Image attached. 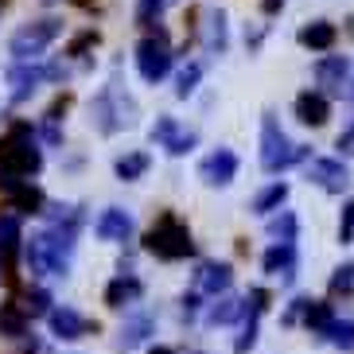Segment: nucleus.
Wrapping results in <instances>:
<instances>
[{"label":"nucleus","mask_w":354,"mask_h":354,"mask_svg":"<svg viewBox=\"0 0 354 354\" xmlns=\"http://www.w3.org/2000/svg\"><path fill=\"white\" fill-rule=\"evenodd\" d=\"M47 319H51V331L59 335V339H82V335L90 331V323L74 312V308H51Z\"/></svg>","instance_id":"2eb2a0df"},{"label":"nucleus","mask_w":354,"mask_h":354,"mask_svg":"<svg viewBox=\"0 0 354 354\" xmlns=\"http://www.w3.org/2000/svg\"><path fill=\"white\" fill-rule=\"evenodd\" d=\"M304 156H308V148L292 145L284 136V129L277 125V117L265 113V121H261V167L265 171H284V167L300 164Z\"/></svg>","instance_id":"f03ea898"},{"label":"nucleus","mask_w":354,"mask_h":354,"mask_svg":"<svg viewBox=\"0 0 354 354\" xmlns=\"http://www.w3.org/2000/svg\"><path fill=\"white\" fill-rule=\"evenodd\" d=\"M269 234L284 245H296V214H281V218L269 222Z\"/></svg>","instance_id":"bb28decb"},{"label":"nucleus","mask_w":354,"mask_h":354,"mask_svg":"<svg viewBox=\"0 0 354 354\" xmlns=\"http://www.w3.org/2000/svg\"><path fill=\"white\" fill-rule=\"evenodd\" d=\"M148 354H176V351H167V346H152Z\"/></svg>","instance_id":"e433bc0d"},{"label":"nucleus","mask_w":354,"mask_h":354,"mask_svg":"<svg viewBox=\"0 0 354 354\" xmlns=\"http://www.w3.org/2000/svg\"><path fill=\"white\" fill-rule=\"evenodd\" d=\"M28 269L39 277H66L71 269V241H63L59 234H35L24 250Z\"/></svg>","instance_id":"7ed1b4c3"},{"label":"nucleus","mask_w":354,"mask_h":354,"mask_svg":"<svg viewBox=\"0 0 354 354\" xmlns=\"http://www.w3.org/2000/svg\"><path fill=\"white\" fill-rule=\"evenodd\" d=\"M300 43L312 47V51H331L335 47V24L315 20V24H308V28H300Z\"/></svg>","instance_id":"f3484780"},{"label":"nucleus","mask_w":354,"mask_h":354,"mask_svg":"<svg viewBox=\"0 0 354 354\" xmlns=\"http://www.w3.org/2000/svg\"><path fill=\"white\" fill-rule=\"evenodd\" d=\"M265 272H272V277H281V281H292L296 277V245H284V241H277L269 253H265Z\"/></svg>","instance_id":"4468645a"},{"label":"nucleus","mask_w":354,"mask_h":354,"mask_svg":"<svg viewBox=\"0 0 354 354\" xmlns=\"http://www.w3.org/2000/svg\"><path fill=\"white\" fill-rule=\"evenodd\" d=\"M0 164L8 167L12 176H20V179L35 176V171L43 167V156H39V148L32 145V129L28 125H20L4 145H0Z\"/></svg>","instance_id":"20e7f679"},{"label":"nucleus","mask_w":354,"mask_h":354,"mask_svg":"<svg viewBox=\"0 0 354 354\" xmlns=\"http://www.w3.org/2000/svg\"><path fill=\"white\" fill-rule=\"evenodd\" d=\"M198 74H203V71H198V66H187V71L179 74V86H176V94H179V97H187L191 90H195V82H198Z\"/></svg>","instance_id":"473e14b6"},{"label":"nucleus","mask_w":354,"mask_h":354,"mask_svg":"<svg viewBox=\"0 0 354 354\" xmlns=\"http://www.w3.org/2000/svg\"><path fill=\"white\" fill-rule=\"evenodd\" d=\"M152 140H156V145H164L171 156H183V152H191V148H195L198 136L195 133H179V125L171 121V117H160L156 129H152Z\"/></svg>","instance_id":"9d476101"},{"label":"nucleus","mask_w":354,"mask_h":354,"mask_svg":"<svg viewBox=\"0 0 354 354\" xmlns=\"http://www.w3.org/2000/svg\"><path fill=\"white\" fill-rule=\"evenodd\" d=\"M230 281H234V272H230V265H203L198 269V292H207V296H218V292L230 288Z\"/></svg>","instance_id":"dca6fc26"},{"label":"nucleus","mask_w":354,"mask_h":354,"mask_svg":"<svg viewBox=\"0 0 354 354\" xmlns=\"http://www.w3.org/2000/svg\"><path fill=\"white\" fill-rule=\"evenodd\" d=\"M323 335H327V343L339 346V351H354V323L351 319H335Z\"/></svg>","instance_id":"393cba45"},{"label":"nucleus","mask_w":354,"mask_h":354,"mask_svg":"<svg viewBox=\"0 0 354 354\" xmlns=\"http://www.w3.org/2000/svg\"><path fill=\"white\" fill-rule=\"evenodd\" d=\"M207 43L210 47H226V16H222V12H214V16H210V35H207Z\"/></svg>","instance_id":"c756f323"},{"label":"nucleus","mask_w":354,"mask_h":354,"mask_svg":"<svg viewBox=\"0 0 354 354\" xmlns=\"http://www.w3.org/2000/svg\"><path fill=\"white\" fill-rule=\"evenodd\" d=\"M308 179L319 183L323 191H331V195H343L351 187V171H346L343 160H312L308 164Z\"/></svg>","instance_id":"6e6552de"},{"label":"nucleus","mask_w":354,"mask_h":354,"mask_svg":"<svg viewBox=\"0 0 354 354\" xmlns=\"http://www.w3.org/2000/svg\"><path fill=\"white\" fill-rule=\"evenodd\" d=\"M308 327H315V331H327V327H331L335 323V315H331V308H327V304H319V300H312L308 304Z\"/></svg>","instance_id":"cd10ccee"},{"label":"nucleus","mask_w":354,"mask_h":354,"mask_svg":"<svg viewBox=\"0 0 354 354\" xmlns=\"http://www.w3.org/2000/svg\"><path fill=\"white\" fill-rule=\"evenodd\" d=\"M12 207L24 210V214H35V210L43 207V191H39V187H28V183H24V187L12 191Z\"/></svg>","instance_id":"a878e982"},{"label":"nucleus","mask_w":354,"mask_h":354,"mask_svg":"<svg viewBox=\"0 0 354 354\" xmlns=\"http://www.w3.org/2000/svg\"><path fill=\"white\" fill-rule=\"evenodd\" d=\"M346 74H351V59L346 55H327V59H319V66H315V82L323 86V90H335V94H343Z\"/></svg>","instance_id":"9b49d317"},{"label":"nucleus","mask_w":354,"mask_h":354,"mask_svg":"<svg viewBox=\"0 0 354 354\" xmlns=\"http://www.w3.org/2000/svg\"><path fill=\"white\" fill-rule=\"evenodd\" d=\"M160 8H164V0H140L136 16H140V24H148L152 16H160Z\"/></svg>","instance_id":"72a5a7b5"},{"label":"nucleus","mask_w":354,"mask_h":354,"mask_svg":"<svg viewBox=\"0 0 354 354\" xmlns=\"http://www.w3.org/2000/svg\"><path fill=\"white\" fill-rule=\"evenodd\" d=\"M284 198H288V183H269V187L253 198V210H257V214H269V210L281 207Z\"/></svg>","instance_id":"4be33fe9"},{"label":"nucleus","mask_w":354,"mask_h":354,"mask_svg":"<svg viewBox=\"0 0 354 354\" xmlns=\"http://www.w3.org/2000/svg\"><path fill=\"white\" fill-rule=\"evenodd\" d=\"M47 78H59L55 66H32V63H20L8 71V86H12V102H24V97H32L39 90V82Z\"/></svg>","instance_id":"0eeeda50"},{"label":"nucleus","mask_w":354,"mask_h":354,"mask_svg":"<svg viewBox=\"0 0 354 354\" xmlns=\"http://www.w3.org/2000/svg\"><path fill=\"white\" fill-rule=\"evenodd\" d=\"M238 176V156L230 152V148H218V152H210L203 164H198V179L210 183V187H222L230 179Z\"/></svg>","instance_id":"1a4fd4ad"},{"label":"nucleus","mask_w":354,"mask_h":354,"mask_svg":"<svg viewBox=\"0 0 354 354\" xmlns=\"http://www.w3.org/2000/svg\"><path fill=\"white\" fill-rule=\"evenodd\" d=\"M351 288H354V261L343 265V269H335L331 277V292H351Z\"/></svg>","instance_id":"2f4dec72"},{"label":"nucleus","mask_w":354,"mask_h":354,"mask_svg":"<svg viewBox=\"0 0 354 354\" xmlns=\"http://www.w3.org/2000/svg\"><path fill=\"white\" fill-rule=\"evenodd\" d=\"M145 250L156 253L160 261H179L195 253V241H191V230L176 218V214H164L156 226L145 234Z\"/></svg>","instance_id":"f257e3e1"},{"label":"nucleus","mask_w":354,"mask_h":354,"mask_svg":"<svg viewBox=\"0 0 354 354\" xmlns=\"http://www.w3.org/2000/svg\"><path fill=\"white\" fill-rule=\"evenodd\" d=\"M24 331H28V315H24L16 304H0V335L20 339Z\"/></svg>","instance_id":"a211bd4d"},{"label":"nucleus","mask_w":354,"mask_h":354,"mask_svg":"<svg viewBox=\"0 0 354 354\" xmlns=\"http://www.w3.org/2000/svg\"><path fill=\"white\" fill-rule=\"evenodd\" d=\"M261 8H265V16H277L284 8V0H261Z\"/></svg>","instance_id":"c9c22d12"},{"label":"nucleus","mask_w":354,"mask_h":354,"mask_svg":"<svg viewBox=\"0 0 354 354\" xmlns=\"http://www.w3.org/2000/svg\"><path fill=\"white\" fill-rule=\"evenodd\" d=\"M296 117H300L304 125H327V117H331V102H327V94H319V90H304V94L296 97Z\"/></svg>","instance_id":"f8f14e48"},{"label":"nucleus","mask_w":354,"mask_h":354,"mask_svg":"<svg viewBox=\"0 0 354 354\" xmlns=\"http://www.w3.org/2000/svg\"><path fill=\"white\" fill-rule=\"evenodd\" d=\"M136 71L145 82H160L167 71H171V51H167L164 35H148L140 47H136Z\"/></svg>","instance_id":"423d86ee"},{"label":"nucleus","mask_w":354,"mask_h":354,"mask_svg":"<svg viewBox=\"0 0 354 354\" xmlns=\"http://www.w3.org/2000/svg\"><path fill=\"white\" fill-rule=\"evenodd\" d=\"M148 331H152V319H148V315H136V319H129L125 327H121V339H117V346H121V351H129V346H136Z\"/></svg>","instance_id":"5701e85b"},{"label":"nucleus","mask_w":354,"mask_h":354,"mask_svg":"<svg viewBox=\"0 0 354 354\" xmlns=\"http://www.w3.org/2000/svg\"><path fill=\"white\" fill-rule=\"evenodd\" d=\"M20 241V218L16 214H0V250H12Z\"/></svg>","instance_id":"c85d7f7f"},{"label":"nucleus","mask_w":354,"mask_h":354,"mask_svg":"<svg viewBox=\"0 0 354 354\" xmlns=\"http://www.w3.org/2000/svg\"><path fill=\"white\" fill-rule=\"evenodd\" d=\"M94 230H97V238H102V241H125L129 234H133V218H129L125 210L109 207L102 218L94 222Z\"/></svg>","instance_id":"ddd939ff"},{"label":"nucleus","mask_w":354,"mask_h":354,"mask_svg":"<svg viewBox=\"0 0 354 354\" xmlns=\"http://www.w3.org/2000/svg\"><path fill=\"white\" fill-rule=\"evenodd\" d=\"M339 241H343V245L354 241V198L343 207V218H339Z\"/></svg>","instance_id":"7c9ffc66"},{"label":"nucleus","mask_w":354,"mask_h":354,"mask_svg":"<svg viewBox=\"0 0 354 354\" xmlns=\"http://www.w3.org/2000/svg\"><path fill=\"white\" fill-rule=\"evenodd\" d=\"M90 43H97V32H82L78 39L71 43V55H82V47H90Z\"/></svg>","instance_id":"f704fd0d"},{"label":"nucleus","mask_w":354,"mask_h":354,"mask_svg":"<svg viewBox=\"0 0 354 354\" xmlns=\"http://www.w3.org/2000/svg\"><path fill=\"white\" fill-rule=\"evenodd\" d=\"M136 292H140V281H133V277H117V281L105 288V304H109V308H121L125 300H133Z\"/></svg>","instance_id":"6ab92c4d"},{"label":"nucleus","mask_w":354,"mask_h":354,"mask_svg":"<svg viewBox=\"0 0 354 354\" xmlns=\"http://www.w3.org/2000/svg\"><path fill=\"white\" fill-rule=\"evenodd\" d=\"M241 312H245V300H238V296H222V300L210 308L207 319L210 323H230V319H238Z\"/></svg>","instance_id":"b1692460"},{"label":"nucleus","mask_w":354,"mask_h":354,"mask_svg":"<svg viewBox=\"0 0 354 354\" xmlns=\"http://www.w3.org/2000/svg\"><path fill=\"white\" fill-rule=\"evenodd\" d=\"M59 32H63V24L51 20V16H47V20H35V24H24L20 32L12 35L8 51L16 55L20 63H32V59H39V55L59 39Z\"/></svg>","instance_id":"39448f33"},{"label":"nucleus","mask_w":354,"mask_h":354,"mask_svg":"<svg viewBox=\"0 0 354 354\" xmlns=\"http://www.w3.org/2000/svg\"><path fill=\"white\" fill-rule=\"evenodd\" d=\"M148 152H133V156H121L117 160V179H125V183H133V179H140L148 171Z\"/></svg>","instance_id":"aec40b11"},{"label":"nucleus","mask_w":354,"mask_h":354,"mask_svg":"<svg viewBox=\"0 0 354 354\" xmlns=\"http://www.w3.org/2000/svg\"><path fill=\"white\" fill-rule=\"evenodd\" d=\"M28 319H35V315H51V296L43 288H28L24 292V304H16Z\"/></svg>","instance_id":"412c9836"}]
</instances>
